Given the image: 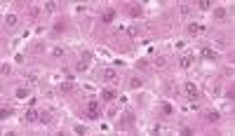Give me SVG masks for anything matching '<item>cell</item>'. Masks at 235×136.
I'll use <instances>...</instances> for the list:
<instances>
[{
  "label": "cell",
  "mask_w": 235,
  "mask_h": 136,
  "mask_svg": "<svg viewBox=\"0 0 235 136\" xmlns=\"http://www.w3.org/2000/svg\"><path fill=\"white\" fill-rule=\"evenodd\" d=\"M38 122L47 124V122H49V113H40V120H38Z\"/></svg>",
  "instance_id": "cell-13"
},
{
  "label": "cell",
  "mask_w": 235,
  "mask_h": 136,
  "mask_svg": "<svg viewBox=\"0 0 235 136\" xmlns=\"http://www.w3.org/2000/svg\"><path fill=\"white\" fill-rule=\"evenodd\" d=\"M165 63H167L165 56H158V59H155V66H165Z\"/></svg>",
  "instance_id": "cell-18"
},
{
  "label": "cell",
  "mask_w": 235,
  "mask_h": 136,
  "mask_svg": "<svg viewBox=\"0 0 235 136\" xmlns=\"http://www.w3.org/2000/svg\"><path fill=\"white\" fill-rule=\"evenodd\" d=\"M207 120H209V122H219V113H216V110H209V113H207Z\"/></svg>",
  "instance_id": "cell-9"
},
{
  "label": "cell",
  "mask_w": 235,
  "mask_h": 136,
  "mask_svg": "<svg viewBox=\"0 0 235 136\" xmlns=\"http://www.w3.org/2000/svg\"><path fill=\"white\" fill-rule=\"evenodd\" d=\"M202 56H205V59H216V54L212 52L209 47H205V49H202Z\"/></svg>",
  "instance_id": "cell-10"
},
{
  "label": "cell",
  "mask_w": 235,
  "mask_h": 136,
  "mask_svg": "<svg viewBox=\"0 0 235 136\" xmlns=\"http://www.w3.org/2000/svg\"><path fill=\"white\" fill-rule=\"evenodd\" d=\"M200 31H205V28H202V26H197V24H190V26H188V33H190V35H197Z\"/></svg>",
  "instance_id": "cell-7"
},
{
  "label": "cell",
  "mask_w": 235,
  "mask_h": 136,
  "mask_svg": "<svg viewBox=\"0 0 235 136\" xmlns=\"http://www.w3.org/2000/svg\"><path fill=\"white\" fill-rule=\"evenodd\" d=\"M129 84H132V87L136 89V87H141V80H136V78H132V82H129Z\"/></svg>",
  "instance_id": "cell-24"
},
{
  "label": "cell",
  "mask_w": 235,
  "mask_h": 136,
  "mask_svg": "<svg viewBox=\"0 0 235 136\" xmlns=\"http://www.w3.org/2000/svg\"><path fill=\"white\" fill-rule=\"evenodd\" d=\"M129 14H132V16H141V7H132Z\"/></svg>",
  "instance_id": "cell-17"
},
{
  "label": "cell",
  "mask_w": 235,
  "mask_h": 136,
  "mask_svg": "<svg viewBox=\"0 0 235 136\" xmlns=\"http://www.w3.org/2000/svg\"><path fill=\"white\" fill-rule=\"evenodd\" d=\"M71 87H73L71 82H64V84H61V92H71Z\"/></svg>",
  "instance_id": "cell-23"
},
{
  "label": "cell",
  "mask_w": 235,
  "mask_h": 136,
  "mask_svg": "<svg viewBox=\"0 0 235 136\" xmlns=\"http://www.w3.org/2000/svg\"><path fill=\"white\" fill-rule=\"evenodd\" d=\"M5 24H7V26H16V24H19L16 14H7V16H5Z\"/></svg>",
  "instance_id": "cell-5"
},
{
  "label": "cell",
  "mask_w": 235,
  "mask_h": 136,
  "mask_svg": "<svg viewBox=\"0 0 235 136\" xmlns=\"http://www.w3.org/2000/svg\"><path fill=\"white\" fill-rule=\"evenodd\" d=\"M87 115L92 117V120H99L101 108H99V103H97V101H89V103H87Z\"/></svg>",
  "instance_id": "cell-1"
},
{
  "label": "cell",
  "mask_w": 235,
  "mask_h": 136,
  "mask_svg": "<svg viewBox=\"0 0 235 136\" xmlns=\"http://www.w3.org/2000/svg\"><path fill=\"white\" fill-rule=\"evenodd\" d=\"M0 73L7 75V73H10V66H7V63H3V66H0Z\"/></svg>",
  "instance_id": "cell-22"
},
{
  "label": "cell",
  "mask_w": 235,
  "mask_h": 136,
  "mask_svg": "<svg viewBox=\"0 0 235 136\" xmlns=\"http://www.w3.org/2000/svg\"><path fill=\"white\" fill-rule=\"evenodd\" d=\"M209 7H212L209 0H202V3H200V10H209Z\"/></svg>",
  "instance_id": "cell-21"
},
{
  "label": "cell",
  "mask_w": 235,
  "mask_h": 136,
  "mask_svg": "<svg viewBox=\"0 0 235 136\" xmlns=\"http://www.w3.org/2000/svg\"><path fill=\"white\" fill-rule=\"evenodd\" d=\"M186 94H188L190 99H197V94H200V92H197V87H195L193 82H188V84H186Z\"/></svg>",
  "instance_id": "cell-3"
},
{
  "label": "cell",
  "mask_w": 235,
  "mask_h": 136,
  "mask_svg": "<svg viewBox=\"0 0 235 136\" xmlns=\"http://www.w3.org/2000/svg\"><path fill=\"white\" fill-rule=\"evenodd\" d=\"M101 96H103L106 101H113V99H115V92H113V89H103V94H101Z\"/></svg>",
  "instance_id": "cell-8"
},
{
  "label": "cell",
  "mask_w": 235,
  "mask_h": 136,
  "mask_svg": "<svg viewBox=\"0 0 235 136\" xmlns=\"http://www.w3.org/2000/svg\"><path fill=\"white\" fill-rule=\"evenodd\" d=\"M113 19H115V12H113V10H106V12H103V21H106V24H111Z\"/></svg>",
  "instance_id": "cell-6"
},
{
  "label": "cell",
  "mask_w": 235,
  "mask_h": 136,
  "mask_svg": "<svg viewBox=\"0 0 235 136\" xmlns=\"http://www.w3.org/2000/svg\"><path fill=\"white\" fill-rule=\"evenodd\" d=\"M16 96H19V99H24V96H28V89L24 87V89H16Z\"/></svg>",
  "instance_id": "cell-16"
},
{
  "label": "cell",
  "mask_w": 235,
  "mask_h": 136,
  "mask_svg": "<svg viewBox=\"0 0 235 136\" xmlns=\"http://www.w3.org/2000/svg\"><path fill=\"white\" fill-rule=\"evenodd\" d=\"M40 120V113L35 110V108H31L28 113H26V122H38Z\"/></svg>",
  "instance_id": "cell-2"
},
{
  "label": "cell",
  "mask_w": 235,
  "mask_h": 136,
  "mask_svg": "<svg viewBox=\"0 0 235 136\" xmlns=\"http://www.w3.org/2000/svg\"><path fill=\"white\" fill-rule=\"evenodd\" d=\"M179 63H181V68H188V66L193 63V56H184V59L179 61Z\"/></svg>",
  "instance_id": "cell-11"
},
{
  "label": "cell",
  "mask_w": 235,
  "mask_h": 136,
  "mask_svg": "<svg viewBox=\"0 0 235 136\" xmlns=\"http://www.w3.org/2000/svg\"><path fill=\"white\" fill-rule=\"evenodd\" d=\"M10 113H12L10 108H3V110H0V117H3V120H7V117H10Z\"/></svg>",
  "instance_id": "cell-14"
},
{
  "label": "cell",
  "mask_w": 235,
  "mask_h": 136,
  "mask_svg": "<svg viewBox=\"0 0 235 136\" xmlns=\"http://www.w3.org/2000/svg\"><path fill=\"white\" fill-rule=\"evenodd\" d=\"M45 10H47V12H54V10H57V3H47Z\"/></svg>",
  "instance_id": "cell-20"
},
{
  "label": "cell",
  "mask_w": 235,
  "mask_h": 136,
  "mask_svg": "<svg viewBox=\"0 0 235 136\" xmlns=\"http://www.w3.org/2000/svg\"><path fill=\"white\" fill-rule=\"evenodd\" d=\"M78 71H80V73H82V71H87V61H85V59H82V61H78Z\"/></svg>",
  "instance_id": "cell-15"
},
{
  "label": "cell",
  "mask_w": 235,
  "mask_h": 136,
  "mask_svg": "<svg viewBox=\"0 0 235 136\" xmlns=\"http://www.w3.org/2000/svg\"><path fill=\"white\" fill-rule=\"evenodd\" d=\"M214 16H216V19H223V16H226V10H221V7L214 10Z\"/></svg>",
  "instance_id": "cell-12"
},
{
  "label": "cell",
  "mask_w": 235,
  "mask_h": 136,
  "mask_svg": "<svg viewBox=\"0 0 235 136\" xmlns=\"http://www.w3.org/2000/svg\"><path fill=\"white\" fill-rule=\"evenodd\" d=\"M162 113L169 115V113H172V106H169V103H162Z\"/></svg>",
  "instance_id": "cell-19"
},
{
  "label": "cell",
  "mask_w": 235,
  "mask_h": 136,
  "mask_svg": "<svg viewBox=\"0 0 235 136\" xmlns=\"http://www.w3.org/2000/svg\"><path fill=\"white\" fill-rule=\"evenodd\" d=\"M103 78L106 80H115L118 78V71H115V68H103Z\"/></svg>",
  "instance_id": "cell-4"
}]
</instances>
